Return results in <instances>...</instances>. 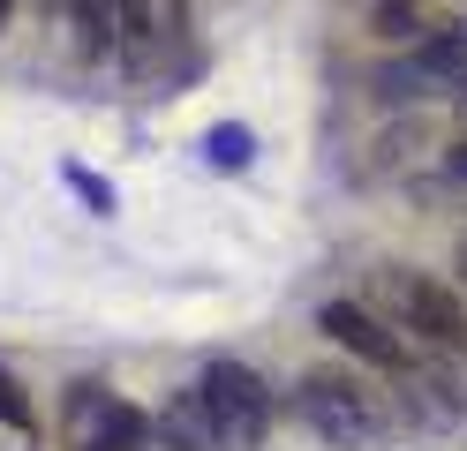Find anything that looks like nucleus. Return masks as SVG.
Returning a JSON list of instances; mask_svg holds the SVG:
<instances>
[{"label":"nucleus","mask_w":467,"mask_h":451,"mask_svg":"<svg viewBox=\"0 0 467 451\" xmlns=\"http://www.w3.org/2000/svg\"><path fill=\"white\" fill-rule=\"evenodd\" d=\"M295 414H302V429L317 444H332V451H369L385 436L377 391L362 376H347V369H302L295 376Z\"/></svg>","instance_id":"nucleus-1"},{"label":"nucleus","mask_w":467,"mask_h":451,"mask_svg":"<svg viewBox=\"0 0 467 451\" xmlns=\"http://www.w3.org/2000/svg\"><path fill=\"white\" fill-rule=\"evenodd\" d=\"M196 399H203V421H212V436L219 451H256L272 436V384L249 369V361H203V376H196Z\"/></svg>","instance_id":"nucleus-2"},{"label":"nucleus","mask_w":467,"mask_h":451,"mask_svg":"<svg viewBox=\"0 0 467 451\" xmlns=\"http://www.w3.org/2000/svg\"><path fill=\"white\" fill-rule=\"evenodd\" d=\"M377 293H385L392 323H400L415 346L467 354V301H460L445 279H430V271H407V263H392L385 279H377Z\"/></svg>","instance_id":"nucleus-3"},{"label":"nucleus","mask_w":467,"mask_h":451,"mask_svg":"<svg viewBox=\"0 0 467 451\" xmlns=\"http://www.w3.org/2000/svg\"><path fill=\"white\" fill-rule=\"evenodd\" d=\"M317 331H332L347 354H362L369 369H385V376H415L422 369V346L407 339L377 301H325V309H317Z\"/></svg>","instance_id":"nucleus-4"},{"label":"nucleus","mask_w":467,"mask_h":451,"mask_svg":"<svg viewBox=\"0 0 467 451\" xmlns=\"http://www.w3.org/2000/svg\"><path fill=\"white\" fill-rule=\"evenodd\" d=\"M189 23V0H113V53L121 60H159Z\"/></svg>","instance_id":"nucleus-5"},{"label":"nucleus","mask_w":467,"mask_h":451,"mask_svg":"<svg viewBox=\"0 0 467 451\" xmlns=\"http://www.w3.org/2000/svg\"><path fill=\"white\" fill-rule=\"evenodd\" d=\"M68 451H151V414H143L136 399H121V391H113L106 414H99V421H91V429H83Z\"/></svg>","instance_id":"nucleus-6"},{"label":"nucleus","mask_w":467,"mask_h":451,"mask_svg":"<svg viewBox=\"0 0 467 451\" xmlns=\"http://www.w3.org/2000/svg\"><path fill=\"white\" fill-rule=\"evenodd\" d=\"M151 451H219L212 421H203V399L196 391H173V399L151 414Z\"/></svg>","instance_id":"nucleus-7"},{"label":"nucleus","mask_w":467,"mask_h":451,"mask_svg":"<svg viewBox=\"0 0 467 451\" xmlns=\"http://www.w3.org/2000/svg\"><path fill=\"white\" fill-rule=\"evenodd\" d=\"M437 15H445V0H377V8H369V23H377V38H385V46L430 38Z\"/></svg>","instance_id":"nucleus-8"},{"label":"nucleus","mask_w":467,"mask_h":451,"mask_svg":"<svg viewBox=\"0 0 467 451\" xmlns=\"http://www.w3.org/2000/svg\"><path fill=\"white\" fill-rule=\"evenodd\" d=\"M76 46L113 53V0H76Z\"/></svg>","instance_id":"nucleus-9"},{"label":"nucleus","mask_w":467,"mask_h":451,"mask_svg":"<svg viewBox=\"0 0 467 451\" xmlns=\"http://www.w3.org/2000/svg\"><path fill=\"white\" fill-rule=\"evenodd\" d=\"M203 150H212V166L234 173V166H249V159H256V136H249V128H212V136H203Z\"/></svg>","instance_id":"nucleus-10"},{"label":"nucleus","mask_w":467,"mask_h":451,"mask_svg":"<svg viewBox=\"0 0 467 451\" xmlns=\"http://www.w3.org/2000/svg\"><path fill=\"white\" fill-rule=\"evenodd\" d=\"M0 451H38V429H31V414H8V421H0Z\"/></svg>","instance_id":"nucleus-11"},{"label":"nucleus","mask_w":467,"mask_h":451,"mask_svg":"<svg viewBox=\"0 0 467 451\" xmlns=\"http://www.w3.org/2000/svg\"><path fill=\"white\" fill-rule=\"evenodd\" d=\"M8 414H31V399H23V384H16V369H0V421Z\"/></svg>","instance_id":"nucleus-12"},{"label":"nucleus","mask_w":467,"mask_h":451,"mask_svg":"<svg viewBox=\"0 0 467 451\" xmlns=\"http://www.w3.org/2000/svg\"><path fill=\"white\" fill-rule=\"evenodd\" d=\"M445 173H452V180H460V189H467V136H460V143L445 150Z\"/></svg>","instance_id":"nucleus-13"},{"label":"nucleus","mask_w":467,"mask_h":451,"mask_svg":"<svg viewBox=\"0 0 467 451\" xmlns=\"http://www.w3.org/2000/svg\"><path fill=\"white\" fill-rule=\"evenodd\" d=\"M8 15H16V0H0V30H8Z\"/></svg>","instance_id":"nucleus-14"},{"label":"nucleus","mask_w":467,"mask_h":451,"mask_svg":"<svg viewBox=\"0 0 467 451\" xmlns=\"http://www.w3.org/2000/svg\"><path fill=\"white\" fill-rule=\"evenodd\" d=\"M460 279H467V241H460Z\"/></svg>","instance_id":"nucleus-15"}]
</instances>
